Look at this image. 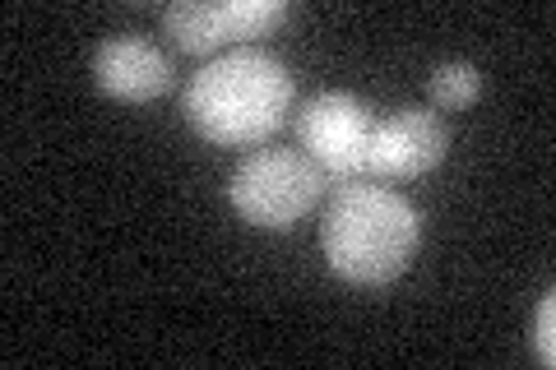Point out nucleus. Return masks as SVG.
Segmentation results:
<instances>
[{"label":"nucleus","instance_id":"obj_2","mask_svg":"<svg viewBox=\"0 0 556 370\" xmlns=\"http://www.w3.org/2000/svg\"><path fill=\"white\" fill-rule=\"evenodd\" d=\"M422 245V218L417 208L386 186L348 181L334 190L320 222V251L343 283L386 288L408 273Z\"/></svg>","mask_w":556,"mask_h":370},{"label":"nucleus","instance_id":"obj_8","mask_svg":"<svg viewBox=\"0 0 556 370\" xmlns=\"http://www.w3.org/2000/svg\"><path fill=\"white\" fill-rule=\"evenodd\" d=\"M431 102L445 112H464V107H473L478 93H482V75H478V65L473 61H445L431 69Z\"/></svg>","mask_w":556,"mask_h":370},{"label":"nucleus","instance_id":"obj_3","mask_svg":"<svg viewBox=\"0 0 556 370\" xmlns=\"http://www.w3.org/2000/svg\"><path fill=\"white\" fill-rule=\"evenodd\" d=\"M329 176L298 149H260L241 157V167L228 176V200L241 222L265 227V232H292L316 200L325 195Z\"/></svg>","mask_w":556,"mask_h":370},{"label":"nucleus","instance_id":"obj_4","mask_svg":"<svg viewBox=\"0 0 556 370\" xmlns=\"http://www.w3.org/2000/svg\"><path fill=\"white\" fill-rule=\"evenodd\" d=\"M376 112L362 98L329 88L306 102V112L298 120L302 149L325 176H343V181H362L367 176V153L376 135Z\"/></svg>","mask_w":556,"mask_h":370},{"label":"nucleus","instance_id":"obj_6","mask_svg":"<svg viewBox=\"0 0 556 370\" xmlns=\"http://www.w3.org/2000/svg\"><path fill=\"white\" fill-rule=\"evenodd\" d=\"M450 153V130L437 112L427 107H399L376 120L371 153H367V176L380 181H413L441 167Z\"/></svg>","mask_w":556,"mask_h":370},{"label":"nucleus","instance_id":"obj_7","mask_svg":"<svg viewBox=\"0 0 556 370\" xmlns=\"http://www.w3.org/2000/svg\"><path fill=\"white\" fill-rule=\"evenodd\" d=\"M93 79L116 102H153L172 88L177 65L144 33H116L93 51Z\"/></svg>","mask_w":556,"mask_h":370},{"label":"nucleus","instance_id":"obj_9","mask_svg":"<svg viewBox=\"0 0 556 370\" xmlns=\"http://www.w3.org/2000/svg\"><path fill=\"white\" fill-rule=\"evenodd\" d=\"M529 347H533L538 366H556V292H543V302L533 310Z\"/></svg>","mask_w":556,"mask_h":370},{"label":"nucleus","instance_id":"obj_5","mask_svg":"<svg viewBox=\"0 0 556 370\" xmlns=\"http://www.w3.org/2000/svg\"><path fill=\"white\" fill-rule=\"evenodd\" d=\"M288 20L283 0H228V5H200V0H181V5L163 10V33L190 56H204L232 38H265Z\"/></svg>","mask_w":556,"mask_h":370},{"label":"nucleus","instance_id":"obj_1","mask_svg":"<svg viewBox=\"0 0 556 370\" xmlns=\"http://www.w3.org/2000/svg\"><path fill=\"white\" fill-rule=\"evenodd\" d=\"M292 107V75L288 65L260 47L223 51L200 75H190L181 93V112L204 144L218 149H251L283 126Z\"/></svg>","mask_w":556,"mask_h":370}]
</instances>
